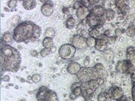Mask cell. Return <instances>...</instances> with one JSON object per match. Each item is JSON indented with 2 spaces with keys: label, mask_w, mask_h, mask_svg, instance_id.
Wrapping results in <instances>:
<instances>
[{
  "label": "cell",
  "mask_w": 135,
  "mask_h": 101,
  "mask_svg": "<svg viewBox=\"0 0 135 101\" xmlns=\"http://www.w3.org/2000/svg\"><path fill=\"white\" fill-rule=\"evenodd\" d=\"M0 58L2 71L16 72L19 69L21 55L15 48L1 42Z\"/></svg>",
  "instance_id": "1"
},
{
  "label": "cell",
  "mask_w": 135,
  "mask_h": 101,
  "mask_svg": "<svg viewBox=\"0 0 135 101\" xmlns=\"http://www.w3.org/2000/svg\"><path fill=\"white\" fill-rule=\"evenodd\" d=\"M40 27L33 22L25 21L20 23L14 29L13 38L21 43L39 38L41 34Z\"/></svg>",
  "instance_id": "2"
},
{
  "label": "cell",
  "mask_w": 135,
  "mask_h": 101,
  "mask_svg": "<svg viewBox=\"0 0 135 101\" xmlns=\"http://www.w3.org/2000/svg\"><path fill=\"white\" fill-rule=\"evenodd\" d=\"M76 52V48L72 44H63L58 50L60 56L64 59H69L73 57Z\"/></svg>",
  "instance_id": "3"
},
{
  "label": "cell",
  "mask_w": 135,
  "mask_h": 101,
  "mask_svg": "<svg viewBox=\"0 0 135 101\" xmlns=\"http://www.w3.org/2000/svg\"><path fill=\"white\" fill-rule=\"evenodd\" d=\"M108 36L105 34L99 35L96 38L95 48L100 51H104L106 48L108 43Z\"/></svg>",
  "instance_id": "4"
},
{
  "label": "cell",
  "mask_w": 135,
  "mask_h": 101,
  "mask_svg": "<svg viewBox=\"0 0 135 101\" xmlns=\"http://www.w3.org/2000/svg\"><path fill=\"white\" fill-rule=\"evenodd\" d=\"M73 46L76 48L83 49L85 48L87 45V38L78 35L74 36L73 38Z\"/></svg>",
  "instance_id": "5"
},
{
  "label": "cell",
  "mask_w": 135,
  "mask_h": 101,
  "mask_svg": "<svg viewBox=\"0 0 135 101\" xmlns=\"http://www.w3.org/2000/svg\"><path fill=\"white\" fill-rule=\"evenodd\" d=\"M51 1H47L42 6L41 8V12L43 14L47 17H49L53 14L54 8L53 3Z\"/></svg>",
  "instance_id": "6"
},
{
  "label": "cell",
  "mask_w": 135,
  "mask_h": 101,
  "mask_svg": "<svg viewBox=\"0 0 135 101\" xmlns=\"http://www.w3.org/2000/svg\"><path fill=\"white\" fill-rule=\"evenodd\" d=\"M88 24L92 29H96L100 24L102 21L100 18L90 13L87 16Z\"/></svg>",
  "instance_id": "7"
},
{
  "label": "cell",
  "mask_w": 135,
  "mask_h": 101,
  "mask_svg": "<svg viewBox=\"0 0 135 101\" xmlns=\"http://www.w3.org/2000/svg\"><path fill=\"white\" fill-rule=\"evenodd\" d=\"M89 13L87 8L82 5L77 9L76 14L79 19H84L87 15H89Z\"/></svg>",
  "instance_id": "8"
},
{
  "label": "cell",
  "mask_w": 135,
  "mask_h": 101,
  "mask_svg": "<svg viewBox=\"0 0 135 101\" xmlns=\"http://www.w3.org/2000/svg\"><path fill=\"white\" fill-rule=\"evenodd\" d=\"M105 11V9L102 6L96 5L92 8L91 13L100 18L104 16Z\"/></svg>",
  "instance_id": "9"
},
{
  "label": "cell",
  "mask_w": 135,
  "mask_h": 101,
  "mask_svg": "<svg viewBox=\"0 0 135 101\" xmlns=\"http://www.w3.org/2000/svg\"><path fill=\"white\" fill-rule=\"evenodd\" d=\"M24 8L27 10H33L36 7L37 2L36 0H24L22 4Z\"/></svg>",
  "instance_id": "10"
},
{
  "label": "cell",
  "mask_w": 135,
  "mask_h": 101,
  "mask_svg": "<svg viewBox=\"0 0 135 101\" xmlns=\"http://www.w3.org/2000/svg\"><path fill=\"white\" fill-rule=\"evenodd\" d=\"M80 65L76 63H71L69 64L68 67V71L72 74L77 73L80 71Z\"/></svg>",
  "instance_id": "11"
},
{
  "label": "cell",
  "mask_w": 135,
  "mask_h": 101,
  "mask_svg": "<svg viewBox=\"0 0 135 101\" xmlns=\"http://www.w3.org/2000/svg\"><path fill=\"white\" fill-rule=\"evenodd\" d=\"M43 45L45 48H50L54 46V43L52 38L50 37H46L43 40Z\"/></svg>",
  "instance_id": "12"
},
{
  "label": "cell",
  "mask_w": 135,
  "mask_h": 101,
  "mask_svg": "<svg viewBox=\"0 0 135 101\" xmlns=\"http://www.w3.org/2000/svg\"><path fill=\"white\" fill-rule=\"evenodd\" d=\"M120 9L121 13L124 16H127L130 12V8L129 6L125 3Z\"/></svg>",
  "instance_id": "13"
},
{
  "label": "cell",
  "mask_w": 135,
  "mask_h": 101,
  "mask_svg": "<svg viewBox=\"0 0 135 101\" xmlns=\"http://www.w3.org/2000/svg\"><path fill=\"white\" fill-rule=\"evenodd\" d=\"M106 18L107 20H112L115 17L116 14L113 10L111 9H108L106 11Z\"/></svg>",
  "instance_id": "14"
},
{
  "label": "cell",
  "mask_w": 135,
  "mask_h": 101,
  "mask_svg": "<svg viewBox=\"0 0 135 101\" xmlns=\"http://www.w3.org/2000/svg\"><path fill=\"white\" fill-rule=\"evenodd\" d=\"M75 22V19L72 17H71L69 18L67 21H66V27L68 29H72L74 26Z\"/></svg>",
  "instance_id": "15"
},
{
  "label": "cell",
  "mask_w": 135,
  "mask_h": 101,
  "mask_svg": "<svg viewBox=\"0 0 135 101\" xmlns=\"http://www.w3.org/2000/svg\"><path fill=\"white\" fill-rule=\"evenodd\" d=\"M99 31L96 29H92L89 31V35L90 37L96 38L99 35Z\"/></svg>",
  "instance_id": "16"
},
{
  "label": "cell",
  "mask_w": 135,
  "mask_h": 101,
  "mask_svg": "<svg viewBox=\"0 0 135 101\" xmlns=\"http://www.w3.org/2000/svg\"><path fill=\"white\" fill-rule=\"evenodd\" d=\"M87 46L89 47H95L96 45V38L91 37L87 38Z\"/></svg>",
  "instance_id": "17"
},
{
  "label": "cell",
  "mask_w": 135,
  "mask_h": 101,
  "mask_svg": "<svg viewBox=\"0 0 135 101\" xmlns=\"http://www.w3.org/2000/svg\"><path fill=\"white\" fill-rule=\"evenodd\" d=\"M127 54L130 59H133L135 57V49L133 47H130L127 50Z\"/></svg>",
  "instance_id": "18"
},
{
  "label": "cell",
  "mask_w": 135,
  "mask_h": 101,
  "mask_svg": "<svg viewBox=\"0 0 135 101\" xmlns=\"http://www.w3.org/2000/svg\"><path fill=\"white\" fill-rule=\"evenodd\" d=\"M45 35L47 37L52 38L55 36V31L53 29L50 28L46 30L45 32Z\"/></svg>",
  "instance_id": "19"
},
{
  "label": "cell",
  "mask_w": 135,
  "mask_h": 101,
  "mask_svg": "<svg viewBox=\"0 0 135 101\" xmlns=\"http://www.w3.org/2000/svg\"><path fill=\"white\" fill-rule=\"evenodd\" d=\"M12 40V37L10 33H6L3 35V40H2L5 43H8L9 42Z\"/></svg>",
  "instance_id": "20"
},
{
  "label": "cell",
  "mask_w": 135,
  "mask_h": 101,
  "mask_svg": "<svg viewBox=\"0 0 135 101\" xmlns=\"http://www.w3.org/2000/svg\"><path fill=\"white\" fill-rule=\"evenodd\" d=\"M17 1L9 0L8 3V6L11 9H14L17 6Z\"/></svg>",
  "instance_id": "21"
},
{
  "label": "cell",
  "mask_w": 135,
  "mask_h": 101,
  "mask_svg": "<svg viewBox=\"0 0 135 101\" xmlns=\"http://www.w3.org/2000/svg\"><path fill=\"white\" fill-rule=\"evenodd\" d=\"M50 51L48 49L44 48L40 52V54L42 57L45 58L47 57L50 54Z\"/></svg>",
  "instance_id": "22"
},
{
  "label": "cell",
  "mask_w": 135,
  "mask_h": 101,
  "mask_svg": "<svg viewBox=\"0 0 135 101\" xmlns=\"http://www.w3.org/2000/svg\"><path fill=\"white\" fill-rule=\"evenodd\" d=\"M135 30L134 28L132 27H130L127 30V35L129 36H132L135 35Z\"/></svg>",
  "instance_id": "23"
},
{
  "label": "cell",
  "mask_w": 135,
  "mask_h": 101,
  "mask_svg": "<svg viewBox=\"0 0 135 101\" xmlns=\"http://www.w3.org/2000/svg\"><path fill=\"white\" fill-rule=\"evenodd\" d=\"M81 2L83 6L87 8L91 5L90 0H82L81 1Z\"/></svg>",
  "instance_id": "24"
},
{
  "label": "cell",
  "mask_w": 135,
  "mask_h": 101,
  "mask_svg": "<svg viewBox=\"0 0 135 101\" xmlns=\"http://www.w3.org/2000/svg\"><path fill=\"white\" fill-rule=\"evenodd\" d=\"M81 2L80 1H76L74 4V8L75 9H78L80 7L82 6Z\"/></svg>",
  "instance_id": "25"
},
{
  "label": "cell",
  "mask_w": 135,
  "mask_h": 101,
  "mask_svg": "<svg viewBox=\"0 0 135 101\" xmlns=\"http://www.w3.org/2000/svg\"><path fill=\"white\" fill-rule=\"evenodd\" d=\"M116 38L114 37H111L108 38V43L110 44H113L116 41Z\"/></svg>",
  "instance_id": "26"
},
{
  "label": "cell",
  "mask_w": 135,
  "mask_h": 101,
  "mask_svg": "<svg viewBox=\"0 0 135 101\" xmlns=\"http://www.w3.org/2000/svg\"><path fill=\"white\" fill-rule=\"evenodd\" d=\"M32 79L34 82H38L40 79V77L38 75H34L32 77Z\"/></svg>",
  "instance_id": "27"
},
{
  "label": "cell",
  "mask_w": 135,
  "mask_h": 101,
  "mask_svg": "<svg viewBox=\"0 0 135 101\" xmlns=\"http://www.w3.org/2000/svg\"><path fill=\"white\" fill-rule=\"evenodd\" d=\"M116 34L117 36H119L121 34V31L119 29H118L116 31Z\"/></svg>",
  "instance_id": "28"
},
{
  "label": "cell",
  "mask_w": 135,
  "mask_h": 101,
  "mask_svg": "<svg viewBox=\"0 0 135 101\" xmlns=\"http://www.w3.org/2000/svg\"><path fill=\"white\" fill-rule=\"evenodd\" d=\"M56 49V48L55 46H53L50 48V51L52 53L55 52Z\"/></svg>",
  "instance_id": "29"
},
{
  "label": "cell",
  "mask_w": 135,
  "mask_h": 101,
  "mask_svg": "<svg viewBox=\"0 0 135 101\" xmlns=\"http://www.w3.org/2000/svg\"><path fill=\"white\" fill-rule=\"evenodd\" d=\"M86 31L85 30H82L81 31V34L83 35H85L86 34Z\"/></svg>",
  "instance_id": "30"
},
{
  "label": "cell",
  "mask_w": 135,
  "mask_h": 101,
  "mask_svg": "<svg viewBox=\"0 0 135 101\" xmlns=\"http://www.w3.org/2000/svg\"><path fill=\"white\" fill-rule=\"evenodd\" d=\"M109 34H110V32H109V31L107 30L105 32V35H106V36H108L109 35Z\"/></svg>",
  "instance_id": "31"
},
{
  "label": "cell",
  "mask_w": 135,
  "mask_h": 101,
  "mask_svg": "<svg viewBox=\"0 0 135 101\" xmlns=\"http://www.w3.org/2000/svg\"><path fill=\"white\" fill-rule=\"evenodd\" d=\"M21 101H25L24 100H21Z\"/></svg>",
  "instance_id": "32"
}]
</instances>
